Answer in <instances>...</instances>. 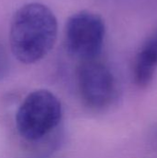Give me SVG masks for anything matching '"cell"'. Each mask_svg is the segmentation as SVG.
Masks as SVG:
<instances>
[{
    "instance_id": "5b68a950",
    "label": "cell",
    "mask_w": 157,
    "mask_h": 158,
    "mask_svg": "<svg viewBox=\"0 0 157 158\" xmlns=\"http://www.w3.org/2000/svg\"><path fill=\"white\" fill-rule=\"evenodd\" d=\"M137 57L145 63L157 68V32L143 45Z\"/></svg>"
},
{
    "instance_id": "3957f363",
    "label": "cell",
    "mask_w": 157,
    "mask_h": 158,
    "mask_svg": "<svg viewBox=\"0 0 157 158\" xmlns=\"http://www.w3.org/2000/svg\"><path fill=\"white\" fill-rule=\"evenodd\" d=\"M105 35L103 19L93 12L82 10L70 16L64 30V44L69 56L79 60L97 59Z\"/></svg>"
},
{
    "instance_id": "277c9868",
    "label": "cell",
    "mask_w": 157,
    "mask_h": 158,
    "mask_svg": "<svg viewBox=\"0 0 157 158\" xmlns=\"http://www.w3.org/2000/svg\"><path fill=\"white\" fill-rule=\"evenodd\" d=\"M78 87L83 103L94 110L109 106L116 96L115 78L107 66L97 59L81 63Z\"/></svg>"
},
{
    "instance_id": "8992f818",
    "label": "cell",
    "mask_w": 157,
    "mask_h": 158,
    "mask_svg": "<svg viewBox=\"0 0 157 158\" xmlns=\"http://www.w3.org/2000/svg\"><path fill=\"white\" fill-rule=\"evenodd\" d=\"M8 56L4 45L0 43V79L4 78L8 71Z\"/></svg>"
},
{
    "instance_id": "7a4b0ae2",
    "label": "cell",
    "mask_w": 157,
    "mask_h": 158,
    "mask_svg": "<svg viewBox=\"0 0 157 158\" xmlns=\"http://www.w3.org/2000/svg\"><path fill=\"white\" fill-rule=\"evenodd\" d=\"M62 106L50 91L40 89L30 93L22 101L15 116L20 137L34 142L43 139L60 123Z\"/></svg>"
},
{
    "instance_id": "6da1fadb",
    "label": "cell",
    "mask_w": 157,
    "mask_h": 158,
    "mask_svg": "<svg viewBox=\"0 0 157 158\" xmlns=\"http://www.w3.org/2000/svg\"><path fill=\"white\" fill-rule=\"evenodd\" d=\"M57 20L52 10L41 3L19 7L11 19L9 42L13 56L23 64H34L54 47Z\"/></svg>"
}]
</instances>
